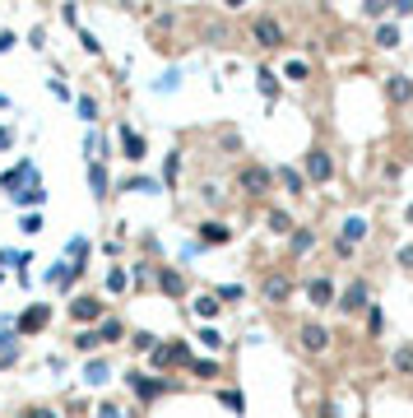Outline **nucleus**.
Returning a JSON list of instances; mask_svg holds the SVG:
<instances>
[{"label": "nucleus", "mask_w": 413, "mask_h": 418, "mask_svg": "<svg viewBox=\"0 0 413 418\" xmlns=\"http://www.w3.org/2000/svg\"><path fill=\"white\" fill-rule=\"evenodd\" d=\"M149 363L158 372H168V367H191V349H186L182 340H172V344H153L149 349Z\"/></svg>", "instance_id": "nucleus-1"}, {"label": "nucleus", "mask_w": 413, "mask_h": 418, "mask_svg": "<svg viewBox=\"0 0 413 418\" xmlns=\"http://www.w3.org/2000/svg\"><path fill=\"white\" fill-rule=\"evenodd\" d=\"M125 386L135 390L139 404H153L158 395H168L172 390V381H153V376H144V372H125Z\"/></svg>", "instance_id": "nucleus-2"}, {"label": "nucleus", "mask_w": 413, "mask_h": 418, "mask_svg": "<svg viewBox=\"0 0 413 418\" xmlns=\"http://www.w3.org/2000/svg\"><path fill=\"white\" fill-rule=\"evenodd\" d=\"M237 186H242L246 195H265V191L274 186V172L261 168V163H246V168L237 172Z\"/></svg>", "instance_id": "nucleus-3"}, {"label": "nucleus", "mask_w": 413, "mask_h": 418, "mask_svg": "<svg viewBox=\"0 0 413 418\" xmlns=\"http://www.w3.org/2000/svg\"><path fill=\"white\" fill-rule=\"evenodd\" d=\"M46 321H51V307H46V302H33L15 321V335H37V330H46Z\"/></svg>", "instance_id": "nucleus-4"}, {"label": "nucleus", "mask_w": 413, "mask_h": 418, "mask_svg": "<svg viewBox=\"0 0 413 418\" xmlns=\"http://www.w3.org/2000/svg\"><path fill=\"white\" fill-rule=\"evenodd\" d=\"M251 37L261 46H283V24H279L274 15H261L256 24H251Z\"/></svg>", "instance_id": "nucleus-5"}, {"label": "nucleus", "mask_w": 413, "mask_h": 418, "mask_svg": "<svg viewBox=\"0 0 413 418\" xmlns=\"http://www.w3.org/2000/svg\"><path fill=\"white\" fill-rule=\"evenodd\" d=\"M330 177H335V158L325 149H311L306 154V182H330Z\"/></svg>", "instance_id": "nucleus-6"}, {"label": "nucleus", "mask_w": 413, "mask_h": 418, "mask_svg": "<svg viewBox=\"0 0 413 418\" xmlns=\"http://www.w3.org/2000/svg\"><path fill=\"white\" fill-rule=\"evenodd\" d=\"M335 307L344 311V316H353V311H362V307H367V284H362V279H353L349 288L339 293V302H335Z\"/></svg>", "instance_id": "nucleus-7"}, {"label": "nucleus", "mask_w": 413, "mask_h": 418, "mask_svg": "<svg viewBox=\"0 0 413 418\" xmlns=\"http://www.w3.org/2000/svg\"><path fill=\"white\" fill-rule=\"evenodd\" d=\"M297 340H302L306 354H325V349H330V330H325V325H316V321H306L302 330H297Z\"/></svg>", "instance_id": "nucleus-8"}, {"label": "nucleus", "mask_w": 413, "mask_h": 418, "mask_svg": "<svg viewBox=\"0 0 413 418\" xmlns=\"http://www.w3.org/2000/svg\"><path fill=\"white\" fill-rule=\"evenodd\" d=\"M107 311H103V302L98 297H89V293H79L75 302H70V321H103Z\"/></svg>", "instance_id": "nucleus-9"}, {"label": "nucleus", "mask_w": 413, "mask_h": 418, "mask_svg": "<svg viewBox=\"0 0 413 418\" xmlns=\"http://www.w3.org/2000/svg\"><path fill=\"white\" fill-rule=\"evenodd\" d=\"M261 293H265V302H274V307H279V302H288V297H292V279L288 275H270L261 284Z\"/></svg>", "instance_id": "nucleus-10"}, {"label": "nucleus", "mask_w": 413, "mask_h": 418, "mask_svg": "<svg viewBox=\"0 0 413 418\" xmlns=\"http://www.w3.org/2000/svg\"><path fill=\"white\" fill-rule=\"evenodd\" d=\"M200 242H204V247H228L232 228L228 223H218V218H204V223H200Z\"/></svg>", "instance_id": "nucleus-11"}, {"label": "nucleus", "mask_w": 413, "mask_h": 418, "mask_svg": "<svg viewBox=\"0 0 413 418\" xmlns=\"http://www.w3.org/2000/svg\"><path fill=\"white\" fill-rule=\"evenodd\" d=\"M158 288H163L168 297H186V275L177 270V265H163V270H158Z\"/></svg>", "instance_id": "nucleus-12"}, {"label": "nucleus", "mask_w": 413, "mask_h": 418, "mask_svg": "<svg viewBox=\"0 0 413 418\" xmlns=\"http://www.w3.org/2000/svg\"><path fill=\"white\" fill-rule=\"evenodd\" d=\"M306 297H311V307H330V302H335V284H330L325 275H316L311 284H306Z\"/></svg>", "instance_id": "nucleus-13"}, {"label": "nucleus", "mask_w": 413, "mask_h": 418, "mask_svg": "<svg viewBox=\"0 0 413 418\" xmlns=\"http://www.w3.org/2000/svg\"><path fill=\"white\" fill-rule=\"evenodd\" d=\"M93 335H98V344H121V340H125V325L116 321V316H103Z\"/></svg>", "instance_id": "nucleus-14"}, {"label": "nucleus", "mask_w": 413, "mask_h": 418, "mask_svg": "<svg viewBox=\"0 0 413 418\" xmlns=\"http://www.w3.org/2000/svg\"><path fill=\"white\" fill-rule=\"evenodd\" d=\"M84 261H89V237H75V242L65 247V265H70L75 275H84Z\"/></svg>", "instance_id": "nucleus-15"}, {"label": "nucleus", "mask_w": 413, "mask_h": 418, "mask_svg": "<svg viewBox=\"0 0 413 418\" xmlns=\"http://www.w3.org/2000/svg\"><path fill=\"white\" fill-rule=\"evenodd\" d=\"M121 149H125V158H130V163H139V158H144V135H139V130H130V125H121Z\"/></svg>", "instance_id": "nucleus-16"}, {"label": "nucleus", "mask_w": 413, "mask_h": 418, "mask_svg": "<svg viewBox=\"0 0 413 418\" xmlns=\"http://www.w3.org/2000/svg\"><path fill=\"white\" fill-rule=\"evenodd\" d=\"M89 186H93V200H107L112 182H107V168L103 163H89Z\"/></svg>", "instance_id": "nucleus-17"}, {"label": "nucleus", "mask_w": 413, "mask_h": 418, "mask_svg": "<svg viewBox=\"0 0 413 418\" xmlns=\"http://www.w3.org/2000/svg\"><path fill=\"white\" fill-rule=\"evenodd\" d=\"M385 93H390V103H409V98H413L409 75H390V79H385Z\"/></svg>", "instance_id": "nucleus-18"}, {"label": "nucleus", "mask_w": 413, "mask_h": 418, "mask_svg": "<svg viewBox=\"0 0 413 418\" xmlns=\"http://www.w3.org/2000/svg\"><path fill=\"white\" fill-rule=\"evenodd\" d=\"M362 237H367V218H349V223H344V232H339V242H344V247L362 242Z\"/></svg>", "instance_id": "nucleus-19"}, {"label": "nucleus", "mask_w": 413, "mask_h": 418, "mask_svg": "<svg viewBox=\"0 0 413 418\" xmlns=\"http://www.w3.org/2000/svg\"><path fill=\"white\" fill-rule=\"evenodd\" d=\"M107 376H112L107 358H93L89 367H84V381H89V386H103V381H107Z\"/></svg>", "instance_id": "nucleus-20"}, {"label": "nucleus", "mask_w": 413, "mask_h": 418, "mask_svg": "<svg viewBox=\"0 0 413 418\" xmlns=\"http://www.w3.org/2000/svg\"><path fill=\"white\" fill-rule=\"evenodd\" d=\"M28 177H33V163H28V158H24V163H19L15 172H5V177H0V186H5V191L15 195V186H19V182H28Z\"/></svg>", "instance_id": "nucleus-21"}, {"label": "nucleus", "mask_w": 413, "mask_h": 418, "mask_svg": "<svg viewBox=\"0 0 413 418\" xmlns=\"http://www.w3.org/2000/svg\"><path fill=\"white\" fill-rule=\"evenodd\" d=\"M274 177H279V182H283V186H288L292 195H302V191H306V177H302V172H297V168H279Z\"/></svg>", "instance_id": "nucleus-22"}, {"label": "nucleus", "mask_w": 413, "mask_h": 418, "mask_svg": "<svg viewBox=\"0 0 413 418\" xmlns=\"http://www.w3.org/2000/svg\"><path fill=\"white\" fill-rule=\"evenodd\" d=\"M288 247H292V256H302V251L316 247V232H311V228H292V242H288Z\"/></svg>", "instance_id": "nucleus-23"}, {"label": "nucleus", "mask_w": 413, "mask_h": 418, "mask_svg": "<svg viewBox=\"0 0 413 418\" xmlns=\"http://www.w3.org/2000/svg\"><path fill=\"white\" fill-rule=\"evenodd\" d=\"M218 307H223V302H218L214 293H204V297H195V316H200V321H214V316H218Z\"/></svg>", "instance_id": "nucleus-24"}, {"label": "nucleus", "mask_w": 413, "mask_h": 418, "mask_svg": "<svg viewBox=\"0 0 413 418\" xmlns=\"http://www.w3.org/2000/svg\"><path fill=\"white\" fill-rule=\"evenodd\" d=\"M42 195H46V191H42V177H33L28 191H15V200H19V204H42Z\"/></svg>", "instance_id": "nucleus-25"}, {"label": "nucleus", "mask_w": 413, "mask_h": 418, "mask_svg": "<svg viewBox=\"0 0 413 418\" xmlns=\"http://www.w3.org/2000/svg\"><path fill=\"white\" fill-rule=\"evenodd\" d=\"M107 288H112V293H125V288H130V275H125L121 265H112V270H107Z\"/></svg>", "instance_id": "nucleus-26"}, {"label": "nucleus", "mask_w": 413, "mask_h": 418, "mask_svg": "<svg viewBox=\"0 0 413 418\" xmlns=\"http://www.w3.org/2000/svg\"><path fill=\"white\" fill-rule=\"evenodd\" d=\"M153 344H158V335H149V330H135V335H130V349H135V354H149Z\"/></svg>", "instance_id": "nucleus-27"}, {"label": "nucleus", "mask_w": 413, "mask_h": 418, "mask_svg": "<svg viewBox=\"0 0 413 418\" xmlns=\"http://www.w3.org/2000/svg\"><path fill=\"white\" fill-rule=\"evenodd\" d=\"M177 172H182V154H168V163H163V186H177Z\"/></svg>", "instance_id": "nucleus-28"}, {"label": "nucleus", "mask_w": 413, "mask_h": 418, "mask_svg": "<svg viewBox=\"0 0 413 418\" xmlns=\"http://www.w3.org/2000/svg\"><path fill=\"white\" fill-rule=\"evenodd\" d=\"M75 107H79V116H84V121H98V103H93L89 93H79V98H75Z\"/></svg>", "instance_id": "nucleus-29"}, {"label": "nucleus", "mask_w": 413, "mask_h": 418, "mask_svg": "<svg viewBox=\"0 0 413 418\" xmlns=\"http://www.w3.org/2000/svg\"><path fill=\"white\" fill-rule=\"evenodd\" d=\"M270 232H292V214H283V209H270Z\"/></svg>", "instance_id": "nucleus-30"}, {"label": "nucleus", "mask_w": 413, "mask_h": 418, "mask_svg": "<svg viewBox=\"0 0 413 418\" xmlns=\"http://www.w3.org/2000/svg\"><path fill=\"white\" fill-rule=\"evenodd\" d=\"M395 372L413 376V349H409V344H404V349H395Z\"/></svg>", "instance_id": "nucleus-31"}, {"label": "nucleus", "mask_w": 413, "mask_h": 418, "mask_svg": "<svg viewBox=\"0 0 413 418\" xmlns=\"http://www.w3.org/2000/svg\"><path fill=\"white\" fill-rule=\"evenodd\" d=\"M376 42H381L385 51H390V46L399 42V28H395V24H381V28H376Z\"/></svg>", "instance_id": "nucleus-32"}, {"label": "nucleus", "mask_w": 413, "mask_h": 418, "mask_svg": "<svg viewBox=\"0 0 413 418\" xmlns=\"http://www.w3.org/2000/svg\"><path fill=\"white\" fill-rule=\"evenodd\" d=\"M75 349H79V354H93V349H98V335H93V330H79V335H75Z\"/></svg>", "instance_id": "nucleus-33"}, {"label": "nucleus", "mask_w": 413, "mask_h": 418, "mask_svg": "<svg viewBox=\"0 0 413 418\" xmlns=\"http://www.w3.org/2000/svg\"><path fill=\"white\" fill-rule=\"evenodd\" d=\"M256 79H261V93H265V98H274V93H279V79H274V70H261Z\"/></svg>", "instance_id": "nucleus-34"}, {"label": "nucleus", "mask_w": 413, "mask_h": 418, "mask_svg": "<svg viewBox=\"0 0 413 418\" xmlns=\"http://www.w3.org/2000/svg\"><path fill=\"white\" fill-rule=\"evenodd\" d=\"M218 400L228 404L232 414H242V409H246V400H242V395H237V390H218Z\"/></svg>", "instance_id": "nucleus-35"}, {"label": "nucleus", "mask_w": 413, "mask_h": 418, "mask_svg": "<svg viewBox=\"0 0 413 418\" xmlns=\"http://www.w3.org/2000/svg\"><path fill=\"white\" fill-rule=\"evenodd\" d=\"M191 372H195V376H218V363H209V358H204V363L191 358Z\"/></svg>", "instance_id": "nucleus-36"}, {"label": "nucleus", "mask_w": 413, "mask_h": 418, "mask_svg": "<svg viewBox=\"0 0 413 418\" xmlns=\"http://www.w3.org/2000/svg\"><path fill=\"white\" fill-rule=\"evenodd\" d=\"M121 191H158V182H153V177H130Z\"/></svg>", "instance_id": "nucleus-37"}, {"label": "nucleus", "mask_w": 413, "mask_h": 418, "mask_svg": "<svg viewBox=\"0 0 413 418\" xmlns=\"http://www.w3.org/2000/svg\"><path fill=\"white\" fill-rule=\"evenodd\" d=\"M19 232H28V237H37V232H42V214H24Z\"/></svg>", "instance_id": "nucleus-38"}, {"label": "nucleus", "mask_w": 413, "mask_h": 418, "mask_svg": "<svg viewBox=\"0 0 413 418\" xmlns=\"http://www.w3.org/2000/svg\"><path fill=\"white\" fill-rule=\"evenodd\" d=\"M381 325H385L381 307H367V330H371V335H381Z\"/></svg>", "instance_id": "nucleus-39"}, {"label": "nucleus", "mask_w": 413, "mask_h": 418, "mask_svg": "<svg viewBox=\"0 0 413 418\" xmlns=\"http://www.w3.org/2000/svg\"><path fill=\"white\" fill-rule=\"evenodd\" d=\"M218 302H237V297H242V284H228V288H218Z\"/></svg>", "instance_id": "nucleus-40"}, {"label": "nucleus", "mask_w": 413, "mask_h": 418, "mask_svg": "<svg viewBox=\"0 0 413 418\" xmlns=\"http://www.w3.org/2000/svg\"><path fill=\"white\" fill-rule=\"evenodd\" d=\"M24 418H56V409L51 404H33V409H24Z\"/></svg>", "instance_id": "nucleus-41"}, {"label": "nucleus", "mask_w": 413, "mask_h": 418, "mask_svg": "<svg viewBox=\"0 0 413 418\" xmlns=\"http://www.w3.org/2000/svg\"><path fill=\"white\" fill-rule=\"evenodd\" d=\"M283 75H288V79H306V61H288V65H283Z\"/></svg>", "instance_id": "nucleus-42"}, {"label": "nucleus", "mask_w": 413, "mask_h": 418, "mask_svg": "<svg viewBox=\"0 0 413 418\" xmlns=\"http://www.w3.org/2000/svg\"><path fill=\"white\" fill-rule=\"evenodd\" d=\"M200 344H204V349H218L223 335H218V330H200Z\"/></svg>", "instance_id": "nucleus-43"}, {"label": "nucleus", "mask_w": 413, "mask_h": 418, "mask_svg": "<svg viewBox=\"0 0 413 418\" xmlns=\"http://www.w3.org/2000/svg\"><path fill=\"white\" fill-rule=\"evenodd\" d=\"M79 42H84V51H93V56H98V51H103V42H98V37H93V33H79Z\"/></svg>", "instance_id": "nucleus-44"}, {"label": "nucleus", "mask_w": 413, "mask_h": 418, "mask_svg": "<svg viewBox=\"0 0 413 418\" xmlns=\"http://www.w3.org/2000/svg\"><path fill=\"white\" fill-rule=\"evenodd\" d=\"M98 418H121V409L116 404H98Z\"/></svg>", "instance_id": "nucleus-45"}, {"label": "nucleus", "mask_w": 413, "mask_h": 418, "mask_svg": "<svg viewBox=\"0 0 413 418\" xmlns=\"http://www.w3.org/2000/svg\"><path fill=\"white\" fill-rule=\"evenodd\" d=\"M10 144H15V130L5 125V130H0V149H10Z\"/></svg>", "instance_id": "nucleus-46"}, {"label": "nucleus", "mask_w": 413, "mask_h": 418, "mask_svg": "<svg viewBox=\"0 0 413 418\" xmlns=\"http://www.w3.org/2000/svg\"><path fill=\"white\" fill-rule=\"evenodd\" d=\"M399 265H409V270H413V247H404V251H399Z\"/></svg>", "instance_id": "nucleus-47"}, {"label": "nucleus", "mask_w": 413, "mask_h": 418, "mask_svg": "<svg viewBox=\"0 0 413 418\" xmlns=\"http://www.w3.org/2000/svg\"><path fill=\"white\" fill-rule=\"evenodd\" d=\"M409 223H413V204H409Z\"/></svg>", "instance_id": "nucleus-48"}]
</instances>
